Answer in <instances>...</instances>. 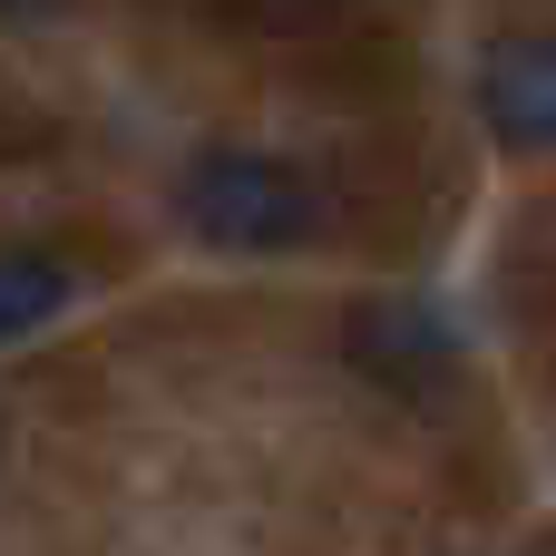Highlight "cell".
I'll use <instances>...</instances> for the list:
<instances>
[{
	"instance_id": "7a4b0ae2",
	"label": "cell",
	"mask_w": 556,
	"mask_h": 556,
	"mask_svg": "<svg viewBox=\"0 0 556 556\" xmlns=\"http://www.w3.org/2000/svg\"><path fill=\"white\" fill-rule=\"evenodd\" d=\"M342 352H352L362 381H381V391H401V401H440V391L459 381V332H450V313H430L420 293H371V303L342 323Z\"/></svg>"
},
{
	"instance_id": "8992f818",
	"label": "cell",
	"mask_w": 556,
	"mask_h": 556,
	"mask_svg": "<svg viewBox=\"0 0 556 556\" xmlns=\"http://www.w3.org/2000/svg\"><path fill=\"white\" fill-rule=\"evenodd\" d=\"M0 10H29V0H0Z\"/></svg>"
},
{
	"instance_id": "6da1fadb",
	"label": "cell",
	"mask_w": 556,
	"mask_h": 556,
	"mask_svg": "<svg viewBox=\"0 0 556 556\" xmlns=\"http://www.w3.org/2000/svg\"><path fill=\"white\" fill-rule=\"evenodd\" d=\"M186 225L225 254H293L323 235V186L293 166V156H264V147H215L186 166L176 186Z\"/></svg>"
},
{
	"instance_id": "3957f363",
	"label": "cell",
	"mask_w": 556,
	"mask_h": 556,
	"mask_svg": "<svg viewBox=\"0 0 556 556\" xmlns=\"http://www.w3.org/2000/svg\"><path fill=\"white\" fill-rule=\"evenodd\" d=\"M479 117H489L498 147L556 156V29L498 39V49L479 59Z\"/></svg>"
},
{
	"instance_id": "5b68a950",
	"label": "cell",
	"mask_w": 556,
	"mask_h": 556,
	"mask_svg": "<svg viewBox=\"0 0 556 556\" xmlns=\"http://www.w3.org/2000/svg\"><path fill=\"white\" fill-rule=\"evenodd\" d=\"M352 10L362 0H235V20H254V29H332Z\"/></svg>"
},
{
	"instance_id": "277c9868",
	"label": "cell",
	"mask_w": 556,
	"mask_h": 556,
	"mask_svg": "<svg viewBox=\"0 0 556 556\" xmlns=\"http://www.w3.org/2000/svg\"><path fill=\"white\" fill-rule=\"evenodd\" d=\"M68 293H78L68 254H49V244H0V342L39 332V323H49Z\"/></svg>"
}]
</instances>
